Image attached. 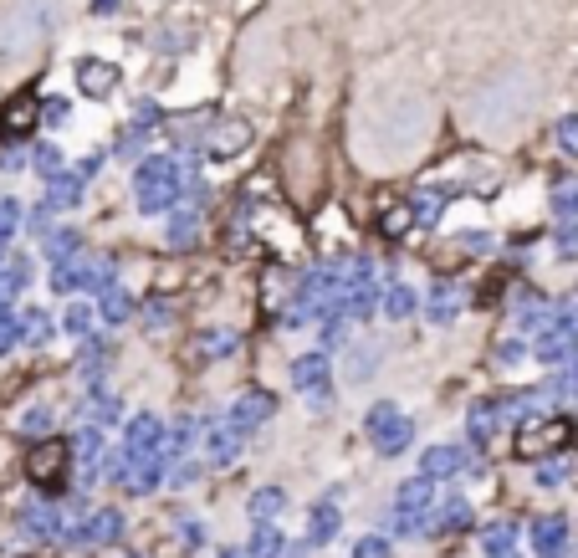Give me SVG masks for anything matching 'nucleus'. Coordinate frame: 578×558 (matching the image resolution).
I'll use <instances>...</instances> for the list:
<instances>
[{
	"instance_id": "obj_1",
	"label": "nucleus",
	"mask_w": 578,
	"mask_h": 558,
	"mask_svg": "<svg viewBox=\"0 0 578 558\" xmlns=\"http://www.w3.org/2000/svg\"><path fill=\"white\" fill-rule=\"evenodd\" d=\"M185 190H190V169L169 154H149L139 164V180H133V200H139V210H149V216L169 210Z\"/></svg>"
},
{
	"instance_id": "obj_2",
	"label": "nucleus",
	"mask_w": 578,
	"mask_h": 558,
	"mask_svg": "<svg viewBox=\"0 0 578 558\" xmlns=\"http://www.w3.org/2000/svg\"><path fill=\"white\" fill-rule=\"evenodd\" d=\"M364 431H369V441H374V451L379 456H399L410 446V436H415V425L399 415L394 405H374L369 415H364Z\"/></svg>"
},
{
	"instance_id": "obj_3",
	"label": "nucleus",
	"mask_w": 578,
	"mask_h": 558,
	"mask_svg": "<svg viewBox=\"0 0 578 558\" xmlns=\"http://www.w3.org/2000/svg\"><path fill=\"white\" fill-rule=\"evenodd\" d=\"M573 436H578V425L573 420H538V425H522L517 431V456H553V451H563V446H573Z\"/></svg>"
},
{
	"instance_id": "obj_4",
	"label": "nucleus",
	"mask_w": 578,
	"mask_h": 558,
	"mask_svg": "<svg viewBox=\"0 0 578 558\" xmlns=\"http://www.w3.org/2000/svg\"><path fill=\"white\" fill-rule=\"evenodd\" d=\"M430 497H435V487H430L425 471H420V477H410V482H399V497H394V528H399V533H420V518L430 512Z\"/></svg>"
},
{
	"instance_id": "obj_5",
	"label": "nucleus",
	"mask_w": 578,
	"mask_h": 558,
	"mask_svg": "<svg viewBox=\"0 0 578 558\" xmlns=\"http://www.w3.org/2000/svg\"><path fill=\"white\" fill-rule=\"evenodd\" d=\"M26 477H31L36 487L57 492V487L67 482V441H41V446L26 456Z\"/></svg>"
},
{
	"instance_id": "obj_6",
	"label": "nucleus",
	"mask_w": 578,
	"mask_h": 558,
	"mask_svg": "<svg viewBox=\"0 0 578 558\" xmlns=\"http://www.w3.org/2000/svg\"><path fill=\"white\" fill-rule=\"evenodd\" d=\"M532 354H538L543 364H563V359H573V354H578V318L563 313L538 343H532Z\"/></svg>"
},
{
	"instance_id": "obj_7",
	"label": "nucleus",
	"mask_w": 578,
	"mask_h": 558,
	"mask_svg": "<svg viewBox=\"0 0 578 558\" xmlns=\"http://www.w3.org/2000/svg\"><path fill=\"white\" fill-rule=\"evenodd\" d=\"M77 82H82L87 98H108L118 82H123V72H118L108 57H82V62H77Z\"/></svg>"
},
{
	"instance_id": "obj_8",
	"label": "nucleus",
	"mask_w": 578,
	"mask_h": 558,
	"mask_svg": "<svg viewBox=\"0 0 578 558\" xmlns=\"http://www.w3.org/2000/svg\"><path fill=\"white\" fill-rule=\"evenodd\" d=\"M159 436H164V425H159L154 415H133V420H128V431H123V451H133V456H154V451H159Z\"/></svg>"
},
{
	"instance_id": "obj_9",
	"label": "nucleus",
	"mask_w": 578,
	"mask_h": 558,
	"mask_svg": "<svg viewBox=\"0 0 578 558\" xmlns=\"http://www.w3.org/2000/svg\"><path fill=\"white\" fill-rule=\"evenodd\" d=\"M292 384L302 395H323L328 390V354H302L292 359Z\"/></svg>"
},
{
	"instance_id": "obj_10",
	"label": "nucleus",
	"mask_w": 578,
	"mask_h": 558,
	"mask_svg": "<svg viewBox=\"0 0 578 558\" xmlns=\"http://www.w3.org/2000/svg\"><path fill=\"white\" fill-rule=\"evenodd\" d=\"M236 420H215V425H205V456L215 461V466H231L236 461Z\"/></svg>"
},
{
	"instance_id": "obj_11",
	"label": "nucleus",
	"mask_w": 578,
	"mask_h": 558,
	"mask_svg": "<svg viewBox=\"0 0 578 558\" xmlns=\"http://www.w3.org/2000/svg\"><path fill=\"white\" fill-rule=\"evenodd\" d=\"M246 144H251V128H246L241 118H231V123H220L215 134H210L205 154H210V159H231V154H241Z\"/></svg>"
},
{
	"instance_id": "obj_12",
	"label": "nucleus",
	"mask_w": 578,
	"mask_h": 558,
	"mask_svg": "<svg viewBox=\"0 0 578 558\" xmlns=\"http://www.w3.org/2000/svg\"><path fill=\"white\" fill-rule=\"evenodd\" d=\"M563 313H568V308H553L548 297H538V292H532V297H522V308H517V323H522V328H532V333L543 338V333H548V328H553Z\"/></svg>"
},
{
	"instance_id": "obj_13",
	"label": "nucleus",
	"mask_w": 578,
	"mask_h": 558,
	"mask_svg": "<svg viewBox=\"0 0 578 558\" xmlns=\"http://www.w3.org/2000/svg\"><path fill=\"white\" fill-rule=\"evenodd\" d=\"M272 410H277V400L266 395V390H246V395L236 400L231 420H236V431H251V425H261V420H272Z\"/></svg>"
},
{
	"instance_id": "obj_14",
	"label": "nucleus",
	"mask_w": 578,
	"mask_h": 558,
	"mask_svg": "<svg viewBox=\"0 0 578 558\" xmlns=\"http://www.w3.org/2000/svg\"><path fill=\"white\" fill-rule=\"evenodd\" d=\"M420 471L435 482V477H456V471H466V446H430L420 456Z\"/></svg>"
},
{
	"instance_id": "obj_15",
	"label": "nucleus",
	"mask_w": 578,
	"mask_h": 558,
	"mask_svg": "<svg viewBox=\"0 0 578 558\" xmlns=\"http://www.w3.org/2000/svg\"><path fill=\"white\" fill-rule=\"evenodd\" d=\"M532 548H538V558H563L568 523L563 518H538V523H532Z\"/></svg>"
},
{
	"instance_id": "obj_16",
	"label": "nucleus",
	"mask_w": 578,
	"mask_h": 558,
	"mask_svg": "<svg viewBox=\"0 0 578 558\" xmlns=\"http://www.w3.org/2000/svg\"><path fill=\"white\" fill-rule=\"evenodd\" d=\"M57 287H113V262L108 256H93L77 272H57Z\"/></svg>"
},
{
	"instance_id": "obj_17",
	"label": "nucleus",
	"mask_w": 578,
	"mask_h": 558,
	"mask_svg": "<svg viewBox=\"0 0 578 558\" xmlns=\"http://www.w3.org/2000/svg\"><path fill=\"white\" fill-rule=\"evenodd\" d=\"M36 113H41V108H36V98H31V93H21V98L6 108V113H0V134H6V139H21V134H31Z\"/></svg>"
},
{
	"instance_id": "obj_18",
	"label": "nucleus",
	"mask_w": 578,
	"mask_h": 558,
	"mask_svg": "<svg viewBox=\"0 0 578 558\" xmlns=\"http://www.w3.org/2000/svg\"><path fill=\"white\" fill-rule=\"evenodd\" d=\"M338 523H343V512H338L333 502H318V507H313V523H307V543H313V548L333 543V538H338Z\"/></svg>"
},
{
	"instance_id": "obj_19",
	"label": "nucleus",
	"mask_w": 578,
	"mask_h": 558,
	"mask_svg": "<svg viewBox=\"0 0 578 558\" xmlns=\"http://www.w3.org/2000/svg\"><path fill=\"white\" fill-rule=\"evenodd\" d=\"M435 528H440V533H461V528H471V502H466V497L435 502Z\"/></svg>"
},
{
	"instance_id": "obj_20",
	"label": "nucleus",
	"mask_w": 578,
	"mask_h": 558,
	"mask_svg": "<svg viewBox=\"0 0 578 558\" xmlns=\"http://www.w3.org/2000/svg\"><path fill=\"white\" fill-rule=\"evenodd\" d=\"M123 538V512L118 507H103L93 523H87V543H118Z\"/></svg>"
},
{
	"instance_id": "obj_21",
	"label": "nucleus",
	"mask_w": 578,
	"mask_h": 558,
	"mask_svg": "<svg viewBox=\"0 0 578 558\" xmlns=\"http://www.w3.org/2000/svg\"><path fill=\"white\" fill-rule=\"evenodd\" d=\"M133 318V292L128 287H103V323H128Z\"/></svg>"
},
{
	"instance_id": "obj_22",
	"label": "nucleus",
	"mask_w": 578,
	"mask_h": 558,
	"mask_svg": "<svg viewBox=\"0 0 578 558\" xmlns=\"http://www.w3.org/2000/svg\"><path fill=\"white\" fill-rule=\"evenodd\" d=\"M282 533L272 528V523H261L256 533H251V543H246V558H282Z\"/></svg>"
},
{
	"instance_id": "obj_23",
	"label": "nucleus",
	"mask_w": 578,
	"mask_h": 558,
	"mask_svg": "<svg viewBox=\"0 0 578 558\" xmlns=\"http://www.w3.org/2000/svg\"><path fill=\"white\" fill-rule=\"evenodd\" d=\"M456 313H461V287L440 282V287H435V297H430V318H435V323H451Z\"/></svg>"
},
{
	"instance_id": "obj_24",
	"label": "nucleus",
	"mask_w": 578,
	"mask_h": 558,
	"mask_svg": "<svg viewBox=\"0 0 578 558\" xmlns=\"http://www.w3.org/2000/svg\"><path fill=\"white\" fill-rule=\"evenodd\" d=\"M282 507H287V492H282V487H261V492L251 497V518H256V523H272Z\"/></svg>"
},
{
	"instance_id": "obj_25",
	"label": "nucleus",
	"mask_w": 578,
	"mask_h": 558,
	"mask_svg": "<svg viewBox=\"0 0 578 558\" xmlns=\"http://www.w3.org/2000/svg\"><path fill=\"white\" fill-rule=\"evenodd\" d=\"M497 400H476L471 405V441H486V436H492L497 431Z\"/></svg>"
},
{
	"instance_id": "obj_26",
	"label": "nucleus",
	"mask_w": 578,
	"mask_h": 558,
	"mask_svg": "<svg viewBox=\"0 0 578 558\" xmlns=\"http://www.w3.org/2000/svg\"><path fill=\"white\" fill-rule=\"evenodd\" d=\"M415 303H420V297H415V287H405V282H394V287L384 292V313H389V318H410Z\"/></svg>"
},
{
	"instance_id": "obj_27",
	"label": "nucleus",
	"mask_w": 578,
	"mask_h": 558,
	"mask_svg": "<svg viewBox=\"0 0 578 558\" xmlns=\"http://www.w3.org/2000/svg\"><path fill=\"white\" fill-rule=\"evenodd\" d=\"M512 543H517L512 523H492V528H486V558H512Z\"/></svg>"
},
{
	"instance_id": "obj_28",
	"label": "nucleus",
	"mask_w": 578,
	"mask_h": 558,
	"mask_svg": "<svg viewBox=\"0 0 578 558\" xmlns=\"http://www.w3.org/2000/svg\"><path fill=\"white\" fill-rule=\"evenodd\" d=\"M410 216H415V226H435V216H440V190H420V195L410 200Z\"/></svg>"
},
{
	"instance_id": "obj_29",
	"label": "nucleus",
	"mask_w": 578,
	"mask_h": 558,
	"mask_svg": "<svg viewBox=\"0 0 578 558\" xmlns=\"http://www.w3.org/2000/svg\"><path fill=\"white\" fill-rule=\"evenodd\" d=\"M200 349H205V359H226V354L236 349V333H231V328H215V333L200 338Z\"/></svg>"
},
{
	"instance_id": "obj_30",
	"label": "nucleus",
	"mask_w": 578,
	"mask_h": 558,
	"mask_svg": "<svg viewBox=\"0 0 578 558\" xmlns=\"http://www.w3.org/2000/svg\"><path fill=\"white\" fill-rule=\"evenodd\" d=\"M195 226H200L195 210H174V221H169V246H185V241L195 236Z\"/></svg>"
},
{
	"instance_id": "obj_31",
	"label": "nucleus",
	"mask_w": 578,
	"mask_h": 558,
	"mask_svg": "<svg viewBox=\"0 0 578 558\" xmlns=\"http://www.w3.org/2000/svg\"><path fill=\"white\" fill-rule=\"evenodd\" d=\"M553 210L563 221H578V180L573 185H558V195H553Z\"/></svg>"
},
{
	"instance_id": "obj_32",
	"label": "nucleus",
	"mask_w": 578,
	"mask_h": 558,
	"mask_svg": "<svg viewBox=\"0 0 578 558\" xmlns=\"http://www.w3.org/2000/svg\"><path fill=\"white\" fill-rule=\"evenodd\" d=\"M77 195H82V180H67V175H57V185H52L47 205H72Z\"/></svg>"
},
{
	"instance_id": "obj_33",
	"label": "nucleus",
	"mask_w": 578,
	"mask_h": 558,
	"mask_svg": "<svg viewBox=\"0 0 578 558\" xmlns=\"http://www.w3.org/2000/svg\"><path fill=\"white\" fill-rule=\"evenodd\" d=\"M553 134H558V149H563V154H578V118H563Z\"/></svg>"
},
{
	"instance_id": "obj_34",
	"label": "nucleus",
	"mask_w": 578,
	"mask_h": 558,
	"mask_svg": "<svg viewBox=\"0 0 578 558\" xmlns=\"http://www.w3.org/2000/svg\"><path fill=\"white\" fill-rule=\"evenodd\" d=\"M144 128H149V123H133V128H128V134L118 139V154H123V159H133V154H139V149H144Z\"/></svg>"
},
{
	"instance_id": "obj_35",
	"label": "nucleus",
	"mask_w": 578,
	"mask_h": 558,
	"mask_svg": "<svg viewBox=\"0 0 578 558\" xmlns=\"http://www.w3.org/2000/svg\"><path fill=\"white\" fill-rule=\"evenodd\" d=\"M353 558H389V543H384V538H359Z\"/></svg>"
},
{
	"instance_id": "obj_36",
	"label": "nucleus",
	"mask_w": 578,
	"mask_h": 558,
	"mask_svg": "<svg viewBox=\"0 0 578 558\" xmlns=\"http://www.w3.org/2000/svg\"><path fill=\"white\" fill-rule=\"evenodd\" d=\"M67 323H72V328H77V333H82V328H87V323H93V308H82V303H77V308H72V318H67Z\"/></svg>"
},
{
	"instance_id": "obj_37",
	"label": "nucleus",
	"mask_w": 578,
	"mask_h": 558,
	"mask_svg": "<svg viewBox=\"0 0 578 558\" xmlns=\"http://www.w3.org/2000/svg\"><path fill=\"white\" fill-rule=\"evenodd\" d=\"M558 251L573 256V251H578V231H563V236H558Z\"/></svg>"
},
{
	"instance_id": "obj_38",
	"label": "nucleus",
	"mask_w": 578,
	"mask_h": 558,
	"mask_svg": "<svg viewBox=\"0 0 578 558\" xmlns=\"http://www.w3.org/2000/svg\"><path fill=\"white\" fill-rule=\"evenodd\" d=\"M517 359H522V343H507V349L497 354V364H517Z\"/></svg>"
},
{
	"instance_id": "obj_39",
	"label": "nucleus",
	"mask_w": 578,
	"mask_h": 558,
	"mask_svg": "<svg viewBox=\"0 0 578 558\" xmlns=\"http://www.w3.org/2000/svg\"><path fill=\"white\" fill-rule=\"evenodd\" d=\"M67 118V103H47V123H62Z\"/></svg>"
},
{
	"instance_id": "obj_40",
	"label": "nucleus",
	"mask_w": 578,
	"mask_h": 558,
	"mask_svg": "<svg viewBox=\"0 0 578 558\" xmlns=\"http://www.w3.org/2000/svg\"><path fill=\"white\" fill-rule=\"evenodd\" d=\"M11 216H16V205H0V231H11Z\"/></svg>"
},
{
	"instance_id": "obj_41",
	"label": "nucleus",
	"mask_w": 578,
	"mask_h": 558,
	"mask_svg": "<svg viewBox=\"0 0 578 558\" xmlns=\"http://www.w3.org/2000/svg\"><path fill=\"white\" fill-rule=\"evenodd\" d=\"M113 6H118V0H93V11H98V16H108Z\"/></svg>"
},
{
	"instance_id": "obj_42",
	"label": "nucleus",
	"mask_w": 578,
	"mask_h": 558,
	"mask_svg": "<svg viewBox=\"0 0 578 558\" xmlns=\"http://www.w3.org/2000/svg\"><path fill=\"white\" fill-rule=\"evenodd\" d=\"M220 558H246V548H226V553H220Z\"/></svg>"
}]
</instances>
